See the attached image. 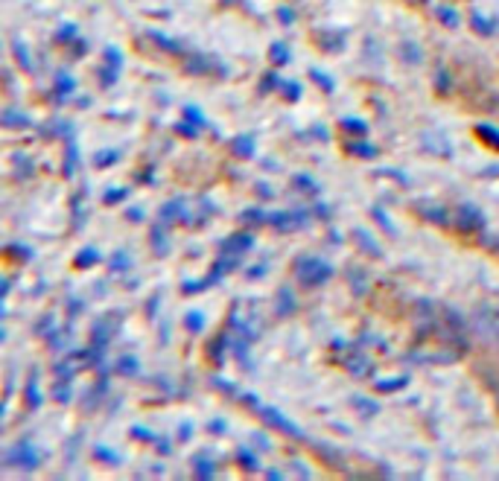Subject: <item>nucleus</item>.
Returning a JSON list of instances; mask_svg holds the SVG:
<instances>
[{"mask_svg":"<svg viewBox=\"0 0 499 481\" xmlns=\"http://www.w3.org/2000/svg\"><path fill=\"white\" fill-rule=\"evenodd\" d=\"M277 18H280V21H284V24H292V21H295V15H292V9H287V6H280V9H277Z\"/></svg>","mask_w":499,"mask_h":481,"instance_id":"c9c22d12","label":"nucleus"},{"mask_svg":"<svg viewBox=\"0 0 499 481\" xmlns=\"http://www.w3.org/2000/svg\"><path fill=\"white\" fill-rule=\"evenodd\" d=\"M99 260V254L94 251V248H85V251H79L76 257V269H88V265H94Z\"/></svg>","mask_w":499,"mask_h":481,"instance_id":"ddd939ff","label":"nucleus"},{"mask_svg":"<svg viewBox=\"0 0 499 481\" xmlns=\"http://www.w3.org/2000/svg\"><path fill=\"white\" fill-rule=\"evenodd\" d=\"M152 38L161 44V47H166V50H170V53H181V47L175 44V41H170V38H164V36H158V32H152Z\"/></svg>","mask_w":499,"mask_h":481,"instance_id":"c756f323","label":"nucleus"},{"mask_svg":"<svg viewBox=\"0 0 499 481\" xmlns=\"http://www.w3.org/2000/svg\"><path fill=\"white\" fill-rule=\"evenodd\" d=\"M347 152L359 155V158H374L377 149H374V146H365V143H359V140H351V143H347Z\"/></svg>","mask_w":499,"mask_h":481,"instance_id":"9b49d317","label":"nucleus"},{"mask_svg":"<svg viewBox=\"0 0 499 481\" xmlns=\"http://www.w3.org/2000/svg\"><path fill=\"white\" fill-rule=\"evenodd\" d=\"M292 184H295V187H307L310 193H312V190H319V187H315L312 181L307 178V175H295V178H292Z\"/></svg>","mask_w":499,"mask_h":481,"instance_id":"72a5a7b5","label":"nucleus"},{"mask_svg":"<svg viewBox=\"0 0 499 481\" xmlns=\"http://www.w3.org/2000/svg\"><path fill=\"white\" fill-rule=\"evenodd\" d=\"M269 222L280 230H298L307 225V213L304 210H287V213H272Z\"/></svg>","mask_w":499,"mask_h":481,"instance_id":"f03ea898","label":"nucleus"},{"mask_svg":"<svg viewBox=\"0 0 499 481\" xmlns=\"http://www.w3.org/2000/svg\"><path fill=\"white\" fill-rule=\"evenodd\" d=\"M245 248H252V234H234L231 239L222 242V251H234V254H240V251H245Z\"/></svg>","mask_w":499,"mask_h":481,"instance_id":"423d86ee","label":"nucleus"},{"mask_svg":"<svg viewBox=\"0 0 499 481\" xmlns=\"http://www.w3.org/2000/svg\"><path fill=\"white\" fill-rule=\"evenodd\" d=\"M485 225V219H482V213L476 210V207H458V228L461 230H476V228H482Z\"/></svg>","mask_w":499,"mask_h":481,"instance_id":"39448f33","label":"nucleus"},{"mask_svg":"<svg viewBox=\"0 0 499 481\" xmlns=\"http://www.w3.org/2000/svg\"><path fill=\"white\" fill-rule=\"evenodd\" d=\"M295 274H298V280H301L304 286H321L333 272H330V265H327V262L315 260V257H307V260H298Z\"/></svg>","mask_w":499,"mask_h":481,"instance_id":"f257e3e1","label":"nucleus"},{"mask_svg":"<svg viewBox=\"0 0 499 481\" xmlns=\"http://www.w3.org/2000/svg\"><path fill=\"white\" fill-rule=\"evenodd\" d=\"M277 88L287 91V99H298V96H301V88H298L295 82H277Z\"/></svg>","mask_w":499,"mask_h":481,"instance_id":"a878e982","label":"nucleus"},{"mask_svg":"<svg viewBox=\"0 0 499 481\" xmlns=\"http://www.w3.org/2000/svg\"><path fill=\"white\" fill-rule=\"evenodd\" d=\"M409 383V379H394V383H377V391H397V388H403Z\"/></svg>","mask_w":499,"mask_h":481,"instance_id":"c85d7f7f","label":"nucleus"},{"mask_svg":"<svg viewBox=\"0 0 499 481\" xmlns=\"http://www.w3.org/2000/svg\"><path fill=\"white\" fill-rule=\"evenodd\" d=\"M196 475H198V478H210V475H213V464L205 461V458H198V461H196Z\"/></svg>","mask_w":499,"mask_h":481,"instance_id":"412c9836","label":"nucleus"},{"mask_svg":"<svg viewBox=\"0 0 499 481\" xmlns=\"http://www.w3.org/2000/svg\"><path fill=\"white\" fill-rule=\"evenodd\" d=\"M185 120H187V123H193V126H198V128H202V126H208L205 114L198 111V108H193V105H187V108H185Z\"/></svg>","mask_w":499,"mask_h":481,"instance_id":"dca6fc26","label":"nucleus"},{"mask_svg":"<svg viewBox=\"0 0 499 481\" xmlns=\"http://www.w3.org/2000/svg\"><path fill=\"white\" fill-rule=\"evenodd\" d=\"M129 216L138 222V219H143V210H138V207H135V210H129Z\"/></svg>","mask_w":499,"mask_h":481,"instance_id":"58836bf2","label":"nucleus"},{"mask_svg":"<svg viewBox=\"0 0 499 481\" xmlns=\"http://www.w3.org/2000/svg\"><path fill=\"white\" fill-rule=\"evenodd\" d=\"M374 219H377L382 228H386V230H391V222L386 219V213H382V210H374Z\"/></svg>","mask_w":499,"mask_h":481,"instance_id":"e433bc0d","label":"nucleus"},{"mask_svg":"<svg viewBox=\"0 0 499 481\" xmlns=\"http://www.w3.org/2000/svg\"><path fill=\"white\" fill-rule=\"evenodd\" d=\"M237 461L243 464V467H245V470H252V473H254V470H260V464H257V458H252V455H248L245 450H240V452H237Z\"/></svg>","mask_w":499,"mask_h":481,"instance_id":"aec40b11","label":"nucleus"},{"mask_svg":"<svg viewBox=\"0 0 499 481\" xmlns=\"http://www.w3.org/2000/svg\"><path fill=\"white\" fill-rule=\"evenodd\" d=\"M36 383H38V376L32 373V376H29V383H27V397H29V408H36V406L41 403V394H38Z\"/></svg>","mask_w":499,"mask_h":481,"instance_id":"2eb2a0df","label":"nucleus"},{"mask_svg":"<svg viewBox=\"0 0 499 481\" xmlns=\"http://www.w3.org/2000/svg\"><path fill=\"white\" fill-rule=\"evenodd\" d=\"M117 158H120V152L117 149H103V152H96L94 155V167H108V163H117Z\"/></svg>","mask_w":499,"mask_h":481,"instance_id":"6e6552de","label":"nucleus"},{"mask_svg":"<svg viewBox=\"0 0 499 481\" xmlns=\"http://www.w3.org/2000/svg\"><path fill=\"white\" fill-rule=\"evenodd\" d=\"M473 27H476L479 36H491L493 32V21H485L482 15H473Z\"/></svg>","mask_w":499,"mask_h":481,"instance_id":"6ab92c4d","label":"nucleus"},{"mask_svg":"<svg viewBox=\"0 0 499 481\" xmlns=\"http://www.w3.org/2000/svg\"><path fill=\"white\" fill-rule=\"evenodd\" d=\"M187 71L196 73V76L208 73V71H210V59H205V56H193V59L187 61Z\"/></svg>","mask_w":499,"mask_h":481,"instance_id":"9d476101","label":"nucleus"},{"mask_svg":"<svg viewBox=\"0 0 499 481\" xmlns=\"http://www.w3.org/2000/svg\"><path fill=\"white\" fill-rule=\"evenodd\" d=\"M243 222H266V216H263V210L260 207H248L245 213H243Z\"/></svg>","mask_w":499,"mask_h":481,"instance_id":"4be33fe9","label":"nucleus"},{"mask_svg":"<svg viewBox=\"0 0 499 481\" xmlns=\"http://www.w3.org/2000/svg\"><path fill=\"white\" fill-rule=\"evenodd\" d=\"M123 198H126V190L111 187V193H106V198H103V202H106V205H114V202H123Z\"/></svg>","mask_w":499,"mask_h":481,"instance_id":"7c9ffc66","label":"nucleus"},{"mask_svg":"<svg viewBox=\"0 0 499 481\" xmlns=\"http://www.w3.org/2000/svg\"><path fill=\"white\" fill-rule=\"evenodd\" d=\"M56 88H59V94H71V91H73V79H68L64 73H59V79H56Z\"/></svg>","mask_w":499,"mask_h":481,"instance_id":"bb28decb","label":"nucleus"},{"mask_svg":"<svg viewBox=\"0 0 499 481\" xmlns=\"http://www.w3.org/2000/svg\"><path fill=\"white\" fill-rule=\"evenodd\" d=\"M342 128H345V131H356V135H365V128H368V126L359 123V120H351V117H347V120H342Z\"/></svg>","mask_w":499,"mask_h":481,"instance_id":"b1692460","label":"nucleus"},{"mask_svg":"<svg viewBox=\"0 0 499 481\" xmlns=\"http://www.w3.org/2000/svg\"><path fill=\"white\" fill-rule=\"evenodd\" d=\"M6 461H9V464H18V467H24V470H36V467H38V455L32 452L29 443H21Z\"/></svg>","mask_w":499,"mask_h":481,"instance_id":"20e7f679","label":"nucleus"},{"mask_svg":"<svg viewBox=\"0 0 499 481\" xmlns=\"http://www.w3.org/2000/svg\"><path fill=\"white\" fill-rule=\"evenodd\" d=\"M76 172V143L68 146V167H64V175H73Z\"/></svg>","mask_w":499,"mask_h":481,"instance_id":"393cba45","label":"nucleus"},{"mask_svg":"<svg viewBox=\"0 0 499 481\" xmlns=\"http://www.w3.org/2000/svg\"><path fill=\"white\" fill-rule=\"evenodd\" d=\"M196 128H198V126H193V123H181V126H175V131H178V135H185V138H196Z\"/></svg>","mask_w":499,"mask_h":481,"instance_id":"f704fd0d","label":"nucleus"},{"mask_svg":"<svg viewBox=\"0 0 499 481\" xmlns=\"http://www.w3.org/2000/svg\"><path fill=\"white\" fill-rule=\"evenodd\" d=\"M310 76H312V82H315V85H319L321 91H327V94L333 91V79H327L321 71H315V68H312V71H310Z\"/></svg>","mask_w":499,"mask_h":481,"instance_id":"a211bd4d","label":"nucleus"},{"mask_svg":"<svg viewBox=\"0 0 499 481\" xmlns=\"http://www.w3.org/2000/svg\"><path fill=\"white\" fill-rule=\"evenodd\" d=\"M6 126H29V120L21 117V114H15V111H6Z\"/></svg>","mask_w":499,"mask_h":481,"instance_id":"2f4dec72","label":"nucleus"},{"mask_svg":"<svg viewBox=\"0 0 499 481\" xmlns=\"http://www.w3.org/2000/svg\"><path fill=\"white\" fill-rule=\"evenodd\" d=\"M73 36H76L73 27H71V29H62V32H59V41H68V38H73Z\"/></svg>","mask_w":499,"mask_h":481,"instance_id":"4c0bfd02","label":"nucleus"},{"mask_svg":"<svg viewBox=\"0 0 499 481\" xmlns=\"http://www.w3.org/2000/svg\"><path fill=\"white\" fill-rule=\"evenodd\" d=\"M438 18L447 24V27H458V12L453 6H441L438 9Z\"/></svg>","mask_w":499,"mask_h":481,"instance_id":"f3484780","label":"nucleus"},{"mask_svg":"<svg viewBox=\"0 0 499 481\" xmlns=\"http://www.w3.org/2000/svg\"><path fill=\"white\" fill-rule=\"evenodd\" d=\"M185 327L190 330V333H202L205 330V315L202 312H187L185 315Z\"/></svg>","mask_w":499,"mask_h":481,"instance_id":"1a4fd4ad","label":"nucleus"},{"mask_svg":"<svg viewBox=\"0 0 499 481\" xmlns=\"http://www.w3.org/2000/svg\"><path fill=\"white\" fill-rule=\"evenodd\" d=\"M15 53H18V61L29 71V56H27V47H24L21 41H15Z\"/></svg>","mask_w":499,"mask_h":481,"instance_id":"473e14b6","label":"nucleus"},{"mask_svg":"<svg viewBox=\"0 0 499 481\" xmlns=\"http://www.w3.org/2000/svg\"><path fill=\"white\" fill-rule=\"evenodd\" d=\"M106 61L111 64V68H117V71H120L123 56H120V53H117V50H114V47H106Z\"/></svg>","mask_w":499,"mask_h":481,"instance_id":"5701e85b","label":"nucleus"},{"mask_svg":"<svg viewBox=\"0 0 499 481\" xmlns=\"http://www.w3.org/2000/svg\"><path fill=\"white\" fill-rule=\"evenodd\" d=\"M231 152H234L237 158H252V155H254V140L248 138V135L231 140Z\"/></svg>","mask_w":499,"mask_h":481,"instance_id":"0eeeda50","label":"nucleus"},{"mask_svg":"<svg viewBox=\"0 0 499 481\" xmlns=\"http://www.w3.org/2000/svg\"><path fill=\"white\" fill-rule=\"evenodd\" d=\"M260 417L269 423L272 429H280V432H287V435H292V438H301V432L289 423V417H284L277 408H260Z\"/></svg>","mask_w":499,"mask_h":481,"instance_id":"7ed1b4c3","label":"nucleus"},{"mask_svg":"<svg viewBox=\"0 0 499 481\" xmlns=\"http://www.w3.org/2000/svg\"><path fill=\"white\" fill-rule=\"evenodd\" d=\"M476 135H479V138H485L491 146L499 149V128H493V126H479V128H476Z\"/></svg>","mask_w":499,"mask_h":481,"instance_id":"4468645a","label":"nucleus"},{"mask_svg":"<svg viewBox=\"0 0 499 481\" xmlns=\"http://www.w3.org/2000/svg\"><path fill=\"white\" fill-rule=\"evenodd\" d=\"M269 59H272V64H287V61H289V50H287V44H272Z\"/></svg>","mask_w":499,"mask_h":481,"instance_id":"f8f14e48","label":"nucleus"},{"mask_svg":"<svg viewBox=\"0 0 499 481\" xmlns=\"http://www.w3.org/2000/svg\"><path fill=\"white\" fill-rule=\"evenodd\" d=\"M117 368H120V371H126V373H138V362L131 359V356H123V359L117 362Z\"/></svg>","mask_w":499,"mask_h":481,"instance_id":"cd10ccee","label":"nucleus"}]
</instances>
